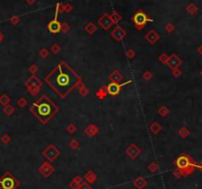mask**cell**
Masks as SVG:
<instances>
[{
	"label": "cell",
	"instance_id": "cell-13",
	"mask_svg": "<svg viewBox=\"0 0 202 189\" xmlns=\"http://www.w3.org/2000/svg\"><path fill=\"white\" fill-rule=\"evenodd\" d=\"M112 36L116 39L117 41H122L123 38H124L126 36V33L125 31L123 30L122 28H120V27H116L113 31H112Z\"/></svg>",
	"mask_w": 202,
	"mask_h": 189
},
{
	"label": "cell",
	"instance_id": "cell-41",
	"mask_svg": "<svg viewBox=\"0 0 202 189\" xmlns=\"http://www.w3.org/2000/svg\"><path fill=\"white\" fill-rule=\"evenodd\" d=\"M187 10L189 11L190 13H194L197 9H196V7L194 6V5H189V6L187 7Z\"/></svg>",
	"mask_w": 202,
	"mask_h": 189
},
{
	"label": "cell",
	"instance_id": "cell-30",
	"mask_svg": "<svg viewBox=\"0 0 202 189\" xmlns=\"http://www.w3.org/2000/svg\"><path fill=\"white\" fill-rule=\"evenodd\" d=\"M152 77H153V74H152V72H149V70H147V72H145L144 74H143V78H144L146 81L151 80V79H152Z\"/></svg>",
	"mask_w": 202,
	"mask_h": 189
},
{
	"label": "cell",
	"instance_id": "cell-2",
	"mask_svg": "<svg viewBox=\"0 0 202 189\" xmlns=\"http://www.w3.org/2000/svg\"><path fill=\"white\" fill-rule=\"evenodd\" d=\"M30 111L42 123L45 124L48 123L57 114V112L58 111V108L47 95H42L31 106Z\"/></svg>",
	"mask_w": 202,
	"mask_h": 189
},
{
	"label": "cell",
	"instance_id": "cell-1",
	"mask_svg": "<svg viewBox=\"0 0 202 189\" xmlns=\"http://www.w3.org/2000/svg\"><path fill=\"white\" fill-rule=\"evenodd\" d=\"M46 83L59 97L66 98L79 84L80 77L65 61H62L45 77Z\"/></svg>",
	"mask_w": 202,
	"mask_h": 189
},
{
	"label": "cell",
	"instance_id": "cell-36",
	"mask_svg": "<svg viewBox=\"0 0 202 189\" xmlns=\"http://www.w3.org/2000/svg\"><path fill=\"white\" fill-rule=\"evenodd\" d=\"M135 52L134 51H132V50H129V51H127V53H126V56H127V58H129V60H132V58L135 57Z\"/></svg>",
	"mask_w": 202,
	"mask_h": 189
},
{
	"label": "cell",
	"instance_id": "cell-40",
	"mask_svg": "<svg viewBox=\"0 0 202 189\" xmlns=\"http://www.w3.org/2000/svg\"><path fill=\"white\" fill-rule=\"evenodd\" d=\"M18 104H19L20 107H24V106H26L27 101L24 99V98H22V99H20V100L18 101Z\"/></svg>",
	"mask_w": 202,
	"mask_h": 189
},
{
	"label": "cell",
	"instance_id": "cell-45",
	"mask_svg": "<svg viewBox=\"0 0 202 189\" xmlns=\"http://www.w3.org/2000/svg\"><path fill=\"white\" fill-rule=\"evenodd\" d=\"M166 30H168V32H172V31L173 30V27H172V26H170V25H168V27H166Z\"/></svg>",
	"mask_w": 202,
	"mask_h": 189
},
{
	"label": "cell",
	"instance_id": "cell-31",
	"mask_svg": "<svg viewBox=\"0 0 202 189\" xmlns=\"http://www.w3.org/2000/svg\"><path fill=\"white\" fill-rule=\"evenodd\" d=\"M85 29H86V31H87V32H88L89 34H92V33L95 32V31H96V27H95V26L92 24V23H89V25L87 26Z\"/></svg>",
	"mask_w": 202,
	"mask_h": 189
},
{
	"label": "cell",
	"instance_id": "cell-21",
	"mask_svg": "<svg viewBox=\"0 0 202 189\" xmlns=\"http://www.w3.org/2000/svg\"><path fill=\"white\" fill-rule=\"evenodd\" d=\"M27 86H31V85H36V86H39V87H41L42 86V82L40 81V79L38 77L36 76H32L31 78H29V80L26 83Z\"/></svg>",
	"mask_w": 202,
	"mask_h": 189
},
{
	"label": "cell",
	"instance_id": "cell-24",
	"mask_svg": "<svg viewBox=\"0 0 202 189\" xmlns=\"http://www.w3.org/2000/svg\"><path fill=\"white\" fill-rule=\"evenodd\" d=\"M40 89H41V87H39V86H36V85L28 86V91H29L33 96L37 95V94L40 92Z\"/></svg>",
	"mask_w": 202,
	"mask_h": 189
},
{
	"label": "cell",
	"instance_id": "cell-8",
	"mask_svg": "<svg viewBox=\"0 0 202 189\" xmlns=\"http://www.w3.org/2000/svg\"><path fill=\"white\" fill-rule=\"evenodd\" d=\"M133 20H134V23H135V25H136L137 28L142 29L143 27L146 25V23L148 22V17H147V15L144 12L139 11V12H137L136 14H135Z\"/></svg>",
	"mask_w": 202,
	"mask_h": 189
},
{
	"label": "cell",
	"instance_id": "cell-15",
	"mask_svg": "<svg viewBox=\"0 0 202 189\" xmlns=\"http://www.w3.org/2000/svg\"><path fill=\"white\" fill-rule=\"evenodd\" d=\"M146 39L150 44H154V43L160 39V36H158V34L154 30H151L150 32L146 35Z\"/></svg>",
	"mask_w": 202,
	"mask_h": 189
},
{
	"label": "cell",
	"instance_id": "cell-11",
	"mask_svg": "<svg viewBox=\"0 0 202 189\" xmlns=\"http://www.w3.org/2000/svg\"><path fill=\"white\" fill-rule=\"evenodd\" d=\"M99 24H100L104 29H109L111 25L113 24V20L108 14H104L103 16L99 19Z\"/></svg>",
	"mask_w": 202,
	"mask_h": 189
},
{
	"label": "cell",
	"instance_id": "cell-22",
	"mask_svg": "<svg viewBox=\"0 0 202 189\" xmlns=\"http://www.w3.org/2000/svg\"><path fill=\"white\" fill-rule=\"evenodd\" d=\"M78 86V92L80 93V95L81 96H86L87 94H88V89H87V87L84 85V84H82L81 83V81L79 82V84L77 85Z\"/></svg>",
	"mask_w": 202,
	"mask_h": 189
},
{
	"label": "cell",
	"instance_id": "cell-28",
	"mask_svg": "<svg viewBox=\"0 0 202 189\" xmlns=\"http://www.w3.org/2000/svg\"><path fill=\"white\" fill-rule=\"evenodd\" d=\"M69 148H71L73 149H76L77 148H79V142L77 140L73 139L69 143Z\"/></svg>",
	"mask_w": 202,
	"mask_h": 189
},
{
	"label": "cell",
	"instance_id": "cell-37",
	"mask_svg": "<svg viewBox=\"0 0 202 189\" xmlns=\"http://www.w3.org/2000/svg\"><path fill=\"white\" fill-rule=\"evenodd\" d=\"M172 75L174 77H179L181 75V70L178 68H174L172 69Z\"/></svg>",
	"mask_w": 202,
	"mask_h": 189
},
{
	"label": "cell",
	"instance_id": "cell-35",
	"mask_svg": "<svg viewBox=\"0 0 202 189\" xmlns=\"http://www.w3.org/2000/svg\"><path fill=\"white\" fill-rule=\"evenodd\" d=\"M172 175L174 177H176V178H180V177L182 176V173H181V171L179 170V169L175 168V170L172 171Z\"/></svg>",
	"mask_w": 202,
	"mask_h": 189
},
{
	"label": "cell",
	"instance_id": "cell-17",
	"mask_svg": "<svg viewBox=\"0 0 202 189\" xmlns=\"http://www.w3.org/2000/svg\"><path fill=\"white\" fill-rule=\"evenodd\" d=\"M98 132H99V129L97 128V126L92 125V124L88 125V126L86 127V129L84 130V133H85L88 137H93V136L96 135Z\"/></svg>",
	"mask_w": 202,
	"mask_h": 189
},
{
	"label": "cell",
	"instance_id": "cell-20",
	"mask_svg": "<svg viewBox=\"0 0 202 189\" xmlns=\"http://www.w3.org/2000/svg\"><path fill=\"white\" fill-rule=\"evenodd\" d=\"M150 130L154 135H158V134L161 131V126L160 123H158V122H153V123L150 125Z\"/></svg>",
	"mask_w": 202,
	"mask_h": 189
},
{
	"label": "cell",
	"instance_id": "cell-29",
	"mask_svg": "<svg viewBox=\"0 0 202 189\" xmlns=\"http://www.w3.org/2000/svg\"><path fill=\"white\" fill-rule=\"evenodd\" d=\"M168 56L166 54H161L160 57H158V61L161 64H168Z\"/></svg>",
	"mask_w": 202,
	"mask_h": 189
},
{
	"label": "cell",
	"instance_id": "cell-5",
	"mask_svg": "<svg viewBox=\"0 0 202 189\" xmlns=\"http://www.w3.org/2000/svg\"><path fill=\"white\" fill-rule=\"evenodd\" d=\"M61 155V152L58 151V149H57L54 145H50L43 151V156L46 157L48 161L50 163H53L54 160L58 159V156Z\"/></svg>",
	"mask_w": 202,
	"mask_h": 189
},
{
	"label": "cell",
	"instance_id": "cell-46",
	"mask_svg": "<svg viewBox=\"0 0 202 189\" xmlns=\"http://www.w3.org/2000/svg\"><path fill=\"white\" fill-rule=\"evenodd\" d=\"M200 76L202 77V69H201V72H200Z\"/></svg>",
	"mask_w": 202,
	"mask_h": 189
},
{
	"label": "cell",
	"instance_id": "cell-26",
	"mask_svg": "<svg viewBox=\"0 0 202 189\" xmlns=\"http://www.w3.org/2000/svg\"><path fill=\"white\" fill-rule=\"evenodd\" d=\"M107 90L106 89H104V88H100V89H98L97 90V92H96V96L99 98V99H104V98L107 96Z\"/></svg>",
	"mask_w": 202,
	"mask_h": 189
},
{
	"label": "cell",
	"instance_id": "cell-6",
	"mask_svg": "<svg viewBox=\"0 0 202 189\" xmlns=\"http://www.w3.org/2000/svg\"><path fill=\"white\" fill-rule=\"evenodd\" d=\"M128 83H131V81H128V82L123 83V84H119V83H117V82H110V83L107 85V87H106L107 93H108L109 95H111V96H117L118 94L120 93L121 88L124 85L128 84Z\"/></svg>",
	"mask_w": 202,
	"mask_h": 189
},
{
	"label": "cell",
	"instance_id": "cell-18",
	"mask_svg": "<svg viewBox=\"0 0 202 189\" xmlns=\"http://www.w3.org/2000/svg\"><path fill=\"white\" fill-rule=\"evenodd\" d=\"M133 184L137 189H144L146 187V185H147V180L144 178V177L140 176V177H138V178H136L133 181Z\"/></svg>",
	"mask_w": 202,
	"mask_h": 189
},
{
	"label": "cell",
	"instance_id": "cell-4",
	"mask_svg": "<svg viewBox=\"0 0 202 189\" xmlns=\"http://www.w3.org/2000/svg\"><path fill=\"white\" fill-rule=\"evenodd\" d=\"M18 186L19 181L10 172H6L0 178V188L1 189H16Z\"/></svg>",
	"mask_w": 202,
	"mask_h": 189
},
{
	"label": "cell",
	"instance_id": "cell-34",
	"mask_svg": "<svg viewBox=\"0 0 202 189\" xmlns=\"http://www.w3.org/2000/svg\"><path fill=\"white\" fill-rule=\"evenodd\" d=\"M40 56H41L43 58H46L48 56H49V52H48V51L44 48V49H42L41 51H40Z\"/></svg>",
	"mask_w": 202,
	"mask_h": 189
},
{
	"label": "cell",
	"instance_id": "cell-44",
	"mask_svg": "<svg viewBox=\"0 0 202 189\" xmlns=\"http://www.w3.org/2000/svg\"><path fill=\"white\" fill-rule=\"evenodd\" d=\"M197 53L200 54V56H202V45H200L199 47H198L197 49Z\"/></svg>",
	"mask_w": 202,
	"mask_h": 189
},
{
	"label": "cell",
	"instance_id": "cell-33",
	"mask_svg": "<svg viewBox=\"0 0 202 189\" xmlns=\"http://www.w3.org/2000/svg\"><path fill=\"white\" fill-rule=\"evenodd\" d=\"M51 51L53 52L54 54H58L59 51H61V48H59V46L58 44H54L53 46L51 47Z\"/></svg>",
	"mask_w": 202,
	"mask_h": 189
},
{
	"label": "cell",
	"instance_id": "cell-7",
	"mask_svg": "<svg viewBox=\"0 0 202 189\" xmlns=\"http://www.w3.org/2000/svg\"><path fill=\"white\" fill-rule=\"evenodd\" d=\"M38 170L44 177H50L54 173L55 167L51 164L50 161H44L41 166L38 168Z\"/></svg>",
	"mask_w": 202,
	"mask_h": 189
},
{
	"label": "cell",
	"instance_id": "cell-32",
	"mask_svg": "<svg viewBox=\"0 0 202 189\" xmlns=\"http://www.w3.org/2000/svg\"><path fill=\"white\" fill-rule=\"evenodd\" d=\"M66 131L69 132V134H73L75 131H76V127H75V125L74 124H73V123H70L69 126H67V128H66Z\"/></svg>",
	"mask_w": 202,
	"mask_h": 189
},
{
	"label": "cell",
	"instance_id": "cell-9",
	"mask_svg": "<svg viewBox=\"0 0 202 189\" xmlns=\"http://www.w3.org/2000/svg\"><path fill=\"white\" fill-rule=\"evenodd\" d=\"M140 152H141L140 149H139L137 147V145H135V144H131L129 147L126 149V153L128 155L130 159H136V157L140 155Z\"/></svg>",
	"mask_w": 202,
	"mask_h": 189
},
{
	"label": "cell",
	"instance_id": "cell-25",
	"mask_svg": "<svg viewBox=\"0 0 202 189\" xmlns=\"http://www.w3.org/2000/svg\"><path fill=\"white\" fill-rule=\"evenodd\" d=\"M158 113L160 114L161 116L162 117H165L168 115L169 113V109L166 107V106H161V107H160V109L158 110Z\"/></svg>",
	"mask_w": 202,
	"mask_h": 189
},
{
	"label": "cell",
	"instance_id": "cell-19",
	"mask_svg": "<svg viewBox=\"0 0 202 189\" xmlns=\"http://www.w3.org/2000/svg\"><path fill=\"white\" fill-rule=\"evenodd\" d=\"M109 79L111 80V82H117V83H119V82H121L123 80V76L118 70H114L109 75Z\"/></svg>",
	"mask_w": 202,
	"mask_h": 189
},
{
	"label": "cell",
	"instance_id": "cell-3",
	"mask_svg": "<svg viewBox=\"0 0 202 189\" xmlns=\"http://www.w3.org/2000/svg\"><path fill=\"white\" fill-rule=\"evenodd\" d=\"M175 168L179 169L182 173V176H188L196 169V163L190 156L181 153L177 159L173 161Z\"/></svg>",
	"mask_w": 202,
	"mask_h": 189
},
{
	"label": "cell",
	"instance_id": "cell-42",
	"mask_svg": "<svg viewBox=\"0 0 202 189\" xmlns=\"http://www.w3.org/2000/svg\"><path fill=\"white\" fill-rule=\"evenodd\" d=\"M61 30L62 31L63 33H67V31L69 30V27L65 23V24H63V26H62V29H61Z\"/></svg>",
	"mask_w": 202,
	"mask_h": 189
},
{
	"label": "cell",
	"instance_id": "cell-38",
	"mask_svg": "<svg viewBox=\"0 0 202 189\" xmlns=\"http://www.w3.org/2000/svg\"><path fill=\"white\" fill-rule=\"evenodd\" d=\"M78 189H92V188H91V186L89 185V183H87V182H82L81 185H80V186H79Z\"/></svg>",
	"mask_w": 202,
	"mask_h": 189
},
{
	"label": "cell",
	"instance_id": "cell-12",
	"mask_svg": "<svg viewBox=\"0 0 202 189\" xmlns=\"http://www.w3.org/2000/svg\"><path fill=\"white\" fill-rule=\"evenodd\" d=\"M61 29H62L61 23L58 20H55V19L53 21H51L49 24H48V30L53 34H57L58 32H61Z\"/></svg>",
	"mask_w": 202,
	"mask_h": 189
},
{
	"label": "cell",
	"instance_id": "cell-23",
	"mask_svg": "<svg viewBox=\"0 0 202 189\" xmlns=\"http://www.w3.org/2000/svg\"><path fill=\"white\" fill-rule=\"evenodd\" d=\"M189 130L186 128V127H182L180 128L179 130H178V135H179L180 138H182V139H185V138H187L189 136Z\"/></svg>",
	"mask_w": 202,
	"mask_h": 189
},
{
	"label": "cell",
	"instance_id": "cell-10",
	"mask_svg": "<svg viewBox=\"0 0 202 189\" xmlns=\"http://www.w3.org/2000/svg\"><path fill=\"white\" fill-rule=\"evenodd\" d=\"M166 65H168V68L172 69L178 68V66L181 65V60L176 56V54H172V56L168 58V64Z\"/></svg>",
	"mask_w": 202,
	"mask_h": 189
},
{
	"label": "cell",
	"instance_id": "cell-39",
	"mask_svg": "<svg viewBox=\"0 0 202 189\" xmlns=\"http://www.w3.org/2000/svg\"><path fill=\"white\" fill-rule=\"evenodd\" d=\"M29 72L32 73V74H35L36 72H38V68L35 65H31L30 68H29Z\"/></svg>",
	"mask_w": 202,
	"mask_h": 189
},
{
	"label": "cell",
	"instance_id": "cell-16",
	"mask_svg": "<svg viewBox=\"0 0 202 189\" xmlns=\"http://www.w3.org/2000/svg\"><path fill=\"white\" fill-rule=\"evenodd\" d=\"M84 179H85V181H86L87 183L92 184V183H94V182H96V180H97V175H96V173H95L94 171L89 170V171H87V172L85 173Z\"/></svg>",
	"mask_w": 202,
	"mask_h": 189
},
{
	"label": "cell",
	"instance_id": "cell-27",
	"mask_svg": "<svg viewBox=\"0 0 202 189\" xmlns=\"http://www.w3.org/2000/svg\"><path fill=\"white\" fill-rule=\"evenodd\" d=\"M158 164L157 163H154V161H153V163H151L149 165H148V169H149V171H151V172H153V173H154V172H157L158 170Z\"/></svg>",
	"mask_w": 202,
	"mask_h": 189
},
{
	"label": "cell",
	"instance_id": "cell-43",
	"mask_svg": "<svg viewBox=\"0 0 202 189\" xmlns=\"http://www.w3.org/2000/svg\"><path fill=\"white\" fill-rule=\"evenodd\" d=\"M196 168L199 169L200 171H202V161H200L199 163H196Z\"/></svg>",
	"mask_w": 202,
	"mask_h": 189
},
{
	"label": "cell",
	"instance_id": "cell-14",
	"mask_svg": "<svg viewBox=\"0 0 202 189\" xmlns=\"http://www.w3.org/2000/svg\"><path fill=\"white\" fill-rule=\"evenodd\" d=\"M82 182H83L82 177L80 175H76L75 177H73V179H71V181L69 184V186L70 189H78Z\"/></svg>",
	"mask_w": 202,
	"mask_h": 189
}]
</instances>
